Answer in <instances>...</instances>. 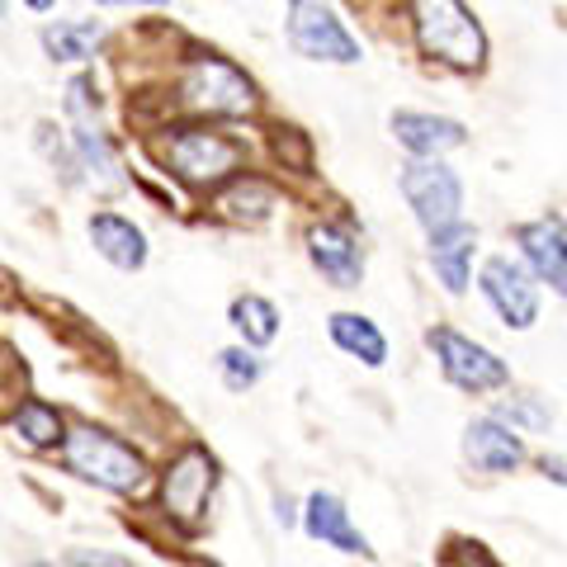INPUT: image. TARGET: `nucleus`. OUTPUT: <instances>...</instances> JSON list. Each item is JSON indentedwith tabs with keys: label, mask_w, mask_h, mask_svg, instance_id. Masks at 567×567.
Masks as SVG:
<instances>
[{
	"label": "nucleus",
	"mask_w": 567,
	"mask_h": 567,
	"mask_svg": "<svg viewBox=\"0 0 567 567\" xmlns=\"http://www.w3.org/2000/svg\"><path fill=\"white\" fill-rule=\"evenodd\" d=\"M181 100L199 114H251L256 110V85L241 66H233L218 52H204L194 58L181 76Z\"/></svg>",
	"instance_id": "39448f33"
},
{
	"label": "nucleus",
	"mask_w": 567,
	"mask_h": 567,
	"mask_svg": "<svg viewBox=\"0 0 567 567\" xmlns=\"http://www.w3.org/2000/svg\"><path fill=\"white\" fill-rule=\"evenodd\" d=\"M71 147H76L81 166L91 171V181L110 185V189L123 185V162H118V152H114L110 133H104L95 118H85V123H76V128H71Z\"/></svg>",
	"instance_id": "6ab92c4d"
},
{
	"label": "nucleus",
	"mask_w": 567,
	"mask_h": 567,
	"mask_svg": "<svg viewBox=\"0 0 567 567\" xmlns=\"http://www.w3.org/2000/svg\"><path fill=\"white\" fill-rule=\"evenodd\" d=\"M39 43L52 62H85L104 43V24L100 20H62V24H48L39 33Z\"/></svg>",
	"instance_id": "412c9836"
},
{
	"label": "nucleus",
	"mask_w": 567,
	"mask_h": 567,
	"mask_svg": "<svg viewBox=\"0 0 567 567\" xmlns=\"http://www.w3.org/2000/svg\"><path fill=\"white\" fill-rule=\"evenodd\" d=\"M425 346H431L435 364H440V379L458 393H502L511 388V364L502 360L496 350H487L483 341H473V336L454 331V327H431L425 331Z\"/></svg>",
	"instance_id": "20e7f679"
},
{
	"label": "nucleus",
	"mask_w": 567,
	"mask_h": 567,
	"mask_svg": "<svg viewBox=\"0 0 567 567\" xmlns=\"http://www.w3.org/2000/svg\"><path fill=\"white\" fill-rule=\"evenodd\" d=\"M24 6H29V10H39V14H43V10H52V6H58V0H24Z\"/></svg>",
	"instance_id": "c756f323"
},
{
	"label": "nucleus",
	"mask_w": 567,
	"mask_h": 567,
	"mask_svg": "<svg viewBox=\"0 0 567 567\" xmlns=\"http://www.w3.org/2000/svg\"><path fill=\"white\" fill-rule=\"evenodd\" d=\"M492 416L511 425L516 435H544L548 425H554V406H548L539 393H511L492 406Z\"/></svg>",
	"instance_id": "4be33fe9"
},
{
	"label": "nucleus",
	"mask_w": 567,
	"mask_h": 567,
	"mask_svg": "<svg viewBox=\"0 0 567 567\" xmlns=\"http://www.w3.org/2000/svg\"><path fill=\"white\" fill-rule=\"evenodd\" d=\"M66 114H71V123H85V118H95L100 114V91H95V76H71V85H66Z\"/></svg>",
	"instance_id": "a878e982"
},
{
	"label": "nucleus",
	"mask_w": 567,
	"mask_h": 567,
	"mask_svg": "<svg viewBox=\"0 0 567 567\" xmlns=\"http://www.w3.org/2000/svg\"><path fill=\"white\" fill-rule=\"evenodd\" d=\"M393 137L402 142L416 162H440L445 152L464 147L468 133L458 118H440V114H416V110H398L393 114Z\"/></svg>",
	"instance_id": "4468645a"
},
{
	"label": "nucleus",
	"mask_w": 567,
	"mask_h": 567,
	"mask_svg": "<svg viewBox=\"0 0 567 567\" xmlns=\"http://www.w3.org/2000/svg\"><path fill=\"white\" fill-rule=\"evenodd\" d=\"M275 520H279L284 529L298 525V502H293V496H275Z\"/></svg>",
	"instance_id": "cd10ccee"
},
{
	"label": "nucleus",
	"mask_w": 567,
	"mask_h": 567,
	"mask_svg": "<svg viewBox=\"0 0 567 567\" xmlns=\"http://www.w3.org/2000/svg\"><path fill=\"white\" fill-rule=\"evenodd\" d=\"M24 567H62V563H58V558H29Z\"/></svg>",
	"instance_id": "7c9ffc66"
},
{
	"label": "nucleus",
	"mask_w": 567,
	"mask_h": 567,
	"mask_svg": "<svg viewBox=\"0 0 567 567\" xmlns=\"http://www.w3.org/2000/svg\"><path fill=\"white\" fill-rule=\"evenodd\" d=\"M398 185H402L406 204H412L416 223L425 227V233H440V227L464 223V181H458L445 162H412V166H402Z\"/></svg>",
	"instance_id": "6e6552de"
},
{
	"label": "nucleus",
	"mask_w": 567,
	"mask_h": 567,
	"mask_svg": "<svg viewBox=\"0 0 567 567\" xmlns=\"http://www.w3.org/2000/svg\"><path fill=\"white\" fill-rule=\"evenodd\" d=\"M327 331H331L336 350L354 354L364 369H383L388 364V336L379 331L374 317H364V312H331Z\"/></svg>",
	"instance_id": "a211bd4d"
},
{
	"label": "nucleus",
	"mask_w": 567,
	"mask_h": 567,
	"mask_svg": "<svg viewBox=\"0 0 567 567\" xmlns=\"http://www.w3.org/2000/svg\"><path fill=\"white\" fill-rule=\"evenodd\" d=\"M539 473L548 477V483L567 487V454H544V458H539Z\"/></svg>",
	"instance_id": "bb28decb"
},
{
	"label": "nucleus",
	"mask_w": 567,
	"mask_h": 567,
	"mask_svg": "<svg viewBox=\"0 0 567 567\" xmlns=\"http://www.w3.org/2000/svg\"><path fill=\"white\" fill-rule=\"evenodd\" d=\"M289 43L308 62H360V39L346 29L331 0H289Z\"/></svg>",
	"instance_id": "0eeeda50"
},
{
	"label": "nucleus",
	"mask_w": 567,
	"mask_h": 567,
	"mask_svg": "<svg viewBox=\"0 0 567 567\" xmlns=\"http://www.w3.org/2000/svg\"><path fill=\"white\" fill-rule=\"evenodd\" d=\"M298 525H303V535L312 544H327V548H336V554H346V558H364V563L379 558L374 544H369V535L350 520V506L336 492H322V487L308 492L303 506H298Z\"/></svg>",
	"instance_id": "1a4fd4ad"
},
{
	"label": "nucleus",
	"mask_w": 567,
	"mask_h": 567,
	"mask_svg": "<svg viewBox=\"0 0 567 567\" xmlns=\"http://www.w3.org/2000/svg\"><path fill=\"white\" fill-rule=\"evenodd\" d=\"M473 256H477V233L468 223H454V227H440V233H431V265H435V279L445 284V293L458 298L468 289Z\"/></svg>",
	"instance_id": "dca6fc26"
},
{
	"label": "nucleus",
	"mask_w": 567,
	"mask_h": 567,
	"mask_svg": "<svg viewBox=\"0 0 567 567\" xmlns=\"http://www.w3.org/2000/svg\"><path fill=\"white\" fill-rule=\"evenodd\" d=\"M241 156H246V147L237 137L213 133V128H175V137L166 142V166L194 189L227 181V175L241 166Z\"/></svg>",
	"instance_id": "423d86ee"
},
{
	"label": "nucleus",
	"mask_w": 567,
	"mask_h": 567,
	"mask_svg": "<svg viewBox=\"0 0 567 567\" xmlns=\"http://www.w3.org/2000/svg\"><path fill=\"white\" fill-rule=\"evenodd\" d=\"M227 322H233L246 350H265V346H275V336H279V308L260 293H241V298H233V308H227Z\"/></svg>",
	"instance_id": "aec40b11"
},
{
	"label": "nucleus",
	"mask_w": 567,
	"mask_h": 567,
	"mask_svg": "<svg viewBox=\"0 0 567 567\" xmlns=\"http://www.w3.org/2000/svg\"><path fill=\"white\" fill-rule=\"evenodd\" d=\"M218 379H223L227 393H251V388L265 379L260 350H246V346H227V350H218Z\"/></svg>",
	"instance_id": "5701e85b"
},
{
	"label": "nucleus",
	"mask_w": 567,
	"mask_h": 567,
	"mask_svg": "<svg viewBox=\"0 0 567 567\" xmlns=\"http://www.w3.org/2000/svg\"><path fill=\"white\" fill-rule=\"evenodd\" d=\"M412 24H416V39L431 58L450 62L458 71L483 66L487 33L473 20V10L464 0H412Z\"/></svg>",
	"instance_id": "7ed1b4c3"
},
{
	"label": "nucleus",
	"mask_w": 567,
	"mask_h": 567,
	"mask_svg": "<svg viewBox=\"0 0 567 567\" xmlns=\"http://www.w3.org/2000/svg\"><path fill=\"white\" fill-rule=\"evenodd\" d=\"M483 298L511 331H529L539 322V284L511 256H492L483 265Z\"/></svg>",
	"instance_id": "9d476101"
},
{
	"label": "nucleus",
	"mask_w": 567,
	"mask_h": 567,
	"mask_svg": "<svg viewBox=\"0 0 567 567\" xmlns=\"http://www.w3.org/2000/svg\"><path fill=\"white\" fill-rule=\"evenodd\" d=\"M100 6H166V0H100Z\"/></svg>",
	"instance_id": "c85d7f7f"
},
{
	"label": "nucleus",
	"mask_w": 567,
	"mask_h": 567,
	"mask_svg": "<svg viewBox=\"0 0 567 567\" xmlns=\"http://www.w3.org/2000/svg\"><path fill=\"white\" fill-rule=\"evenodd\" d=\"M58 464L62 473H71L76 483L95 487V492H110L123 496V502H137L142 492L152 487V458L142 454L133 440H123L110 425H95V421H76L58 450Z\"/></svg>",
	"instance_id": "f257e3e1"
},
{
	"label": "nucleus",
	"mask_w": 567,
	"mask_h": 567,
	"mask_svg": "<svg viewBox=\"0 0 567 567\" xmlns=\"http://www.w3.org/2000/svg\"><path fill=\"white\" fill-rule=\"evenodd\" d=\"M10 431L29 454H58L71 421H66L62 406H52L48 398H20L10 412Z\"/></svg>",
	"instance_id": "2eb2a0df"
},
{
	"label": "nucleus",
	"mask_w": 567,
	"mask_h": 567,
	"mask_svg": "<svg viewBox=\"0 0 567 567\" xmlns=\"http://www.w3.org/2000/svg\"><path fill=\"white\" fill-rule=\"evenodd\" d=\"M308 256H312V265L322 270V279L331 284V289H360V279H364V251H360V241H354L350 227H341V223L312 227Z\"/></svg>",
	"instance_id": "ddd939ff"
},
{
	"label": "nucleus",
	"mask_w": 567,
	"mask_h": 567,
	"mask_svg": "<svg viewBox=\"0 0 567 567\" xmlns=\"http://www.w3.org/2000/svg\"><path fill=\"white\" fill-rule=\"evenodd\" d=\"M62 567H137L123 548H104V544H71L62 554Z\"/></svg>",
	"instance_id": "393cba45"
},
{
	"label": "nucleus",
	"mask_w": 567,
	"mask_h": 567,
	"mask_svg": "<svg viewBox=\"0 0 567 567\" xmlns=\"http://www.w3.org/2000/svg\"><path fill=\"white\" fill-rule=\"evenodd\" d=\"M85 233H91L95 251L114 265V270H142L147 265V237H142V227L133 218H123V213H95L91 223H85Z\"/></svg>",
	"instance_id": "f3484780"
},
{
	"label": "nucleus",
	"mask_w": 567,
	"mask_h": 567,
	"mask_svg": "<svg viewBox=\"0 0 567 567\" xmlns=\"http://www.w3.org/2000/svg\"><path fill=\"white\" fill-rule=\"evenodd\" d=\"M525 270L535 275V284H548L558 298H567V227L563 218H535L516 227Z\"/></svg>",
	"instance_id": "f8f14e48"
},
{
	"label": "nucleus",
	"mask_w": 567,
	"mask_h": 567,
	"mask_svg": "<svg viewBox=\"0 0 567 567\" xmlns=\"http://www.w3.org/2000/svg\"><path fill=\"white\" fill-rule=\"evenodd\" d=\"M464 458L473 473H487V477H506L516 473L529 450H525V435H516L511 425H502L492 412L487 416H473L464 425Z\"/></svg>",
	"instance_id": "9b49d317"
},
{
	"label": "nucleus",
	"mask_w": 567,
	"mask_h": 567,
	"mask_svg": "<svg viewBox=\"0 0 567 567\" xmlns=\"http://www.w3.org/2000/svg\"><path fill=\"white\" fill-rule=\"evenodd\" d=\"M218 204H223L227 218H237V223H265L270 218V208H275V194H270V185H260V181H237Z\"/></svg>",
	"instance_id": "b1692460"
},
{
	"label": "nucleus",
	"mask_w": 567,
	"mask_h": 567,
	"mask_svg": "<svg viewBox=\"0 0 567 567\" xmlns=\"http://www.w3.org/2000/svg\"><path fill=\"white\" fill-rule=\"evenodd\" d=\"M156 483V502H162V516L181 529V535H199L208 525V511H213V496H218V483H223V464L218 454L199 440L175 450L162 473L152 477Z\"/></svg>",
	"instance_id": "f03ea898"
}]
</instances>
